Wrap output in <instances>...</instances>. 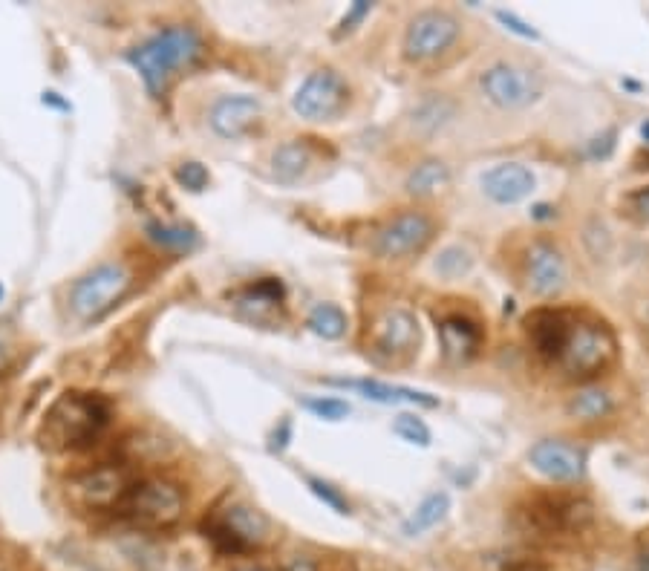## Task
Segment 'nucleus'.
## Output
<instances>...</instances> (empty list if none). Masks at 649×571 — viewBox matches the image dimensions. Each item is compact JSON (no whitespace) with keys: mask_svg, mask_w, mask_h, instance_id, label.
I'll list each match as a JSON object with an SVG mask.
<instances>
[{"mask_svg":"<svg viewBox=\"0 0 649 571\" xmlns=\"http://www.w3.org/2000/svg\"><path fill=\"white\" fill-rule=\"evenodd\" d=\"M641 329H644V335H647L649 341V303L644 306V318H641Z\"/></svg>","mask_w":649,"mask_h":571,"instance_id":"obj_39","label":"nucleus"},{"mask_svg":"<svg viewBox=\"0 0 649 571\" xmlns=\"http://www.w3.org/2000/svg\"><path fill=\"white\" fill-rule=\"evenodd\" d=\"M479 185H482V194L491 202L517 205L525 197H531V191L537 188V176L520 162H502V165H494L491 171H485Z\"/></svg>","mask_w":649,"mask_h":571,"instance_id":"obj_15","label":"nucleus"},{"mask_svg":"<svg viewBox=\"0 0 649 571\" xmlns=\"http://www.w3.org/2000/svg\"><path fill=\"white\" fill-rule=\"evenodd\" d=\"M306 326H309L318 338H324V341H338V338H344V332H347V315H344V309L335 306V303H318V306L309 312Z\"/></svg>","mask_w":649,"mask_h":571,"instance_id":"obj_26","label":"nucleus"},{"mask_svg":"<svg viewBox=\"0 0 649 571\" xmlns=\"http://www.w3.org/2000/svg\"><path fill=\"white\" fill-rule=\"evenodd\" d=\"M73 494L87 508H113L116 502H122L127 497V479L125 473L113 465H101L96 471L81 473L70 482Z\"/></svg>","mask_w":649,"mask_h":571,"instance_id":"obj_16","label":"nucleus"},{"mask_svg":"<svg viewBox=\"0 0 649 571\" xmlns=\"http://www.w3.org/2000/svg\"><path fill=\"white\" fill-rule=\"evenodd\" d=\"M347 104H350V84L332 67H321L306 75L292 96V110L306 122H332L347 110Z\"/></svg>","mask_w":649,"mask_h":571,"instance_id":"obj_6","label":"nucleus"},{"mask_svg":"<svg viewBox=\"0 0 649 571\" xmlns=\"http://www.w3.org/2000/svg\"><path fill=\"white\" fill-rule=\"evenodd\" d=\"M0 300H3V286H0Z\"/></svg>","mask_w":649,"mask_h":571,"instance_id":"obj_42","label":"nucleus"},{"mask_svg":"<svg viewBox=\"0 0 649 571\" xmlns=\"http://www.w3.org/2000/svg\"><path fill=\"white\" fill-rule=\"evenodd\" d=\"M450 185V168L442 162V159H425V162H419L410 176H407V182H404V191L410 194V197L416 199H427V197H436L439 191H445Z\"/></svg>","mask_w":649,"mask_h":571,"instance_id":"obj_23","label":"nucleus"},{"mask_svg":"<svg viewBox=\"0 0 649 571\" xmlns=\"http://www.w3.org/2000/svg\"><path fill=\"white\" fill-rule=\"evenodd\" d=\"M615 355H618V341L606 323L575 321L554 367L572 381H589L603 370H609Z\"/></svg>","mask_w":649,"mask_h":571,"instance_id":"obj_3","label":"nucleus"},{"mask_svg":"<svg viewBox=\"0 0 649 571\" xmlns=\"http://www.w3.org/2000/svg\"><path fill=\"white\" fill-rule=\"evenodd\" d=\"M528 465L543 479L557 482V485H572L583 479L586 471V450L569 445L563 439H540L528 450Z\"/></svg>","mask_w":649,"mask_h":571,"instance_id":"obj_13","label":"nucleus"},{"mask_svg":"<svg viewBox=\"0 0 649 571\" xmlns=\"http://www.w3.org/2000/svg\"><path fill=\"white\" fill-rule=\"evenodd\" d=\"M531 217H534V220H551V217H554V208H551V205H537V208L531 211Z\"/></svg>","mask_w":649,"mask_h":571,"instance_id":"obj_38","label":"nucleus"},{"mask_svg":"<svg viewBox=\"0 0 649 571\" xmlns=\"http://www.w3.org/2000/svg\"><path fill=\"white\" fill-rule=\"evenodd\" d=\"M205 52L200 32L191 26H165L145 44L125 52V61L145 81L150 96H162L176 73L194 67Z\"/></svg>","mask_w":649,"mask_h":571,"instance_id":"obj_1","label":"nucleus"},{"mask_svg":"<svg viewBox=\"0 0 649 571\" xmlns=\"http://www.w3.org/2000/svg\"><path fill=\"white\" fill-rule=\"evenodd\" d=\"M306 485L312 488V494L321 499V502H326L335 514H350V502L341 497V491L338 488H332L329 482H324V479H318V476H306Z\"/></svg>","mask_w":649,"mask_h":571,"instance_id":"obj_32","label":"nucleus"},{"mask_svg":"<svg viewBox=\"0 0 649 571\" xmlns=\"http://www.w3.org/2000/svg\"><path fill=\"white\" fill-rule=\"evenodd\" d=\"M130 269L125 263H101L93 272L78 277L70 292V309L81 321H96L110 306H116L130 289Z\"/></svg>","mask_w":649,"mask_h":571,"instance_id":"obj_5","label":"nucleus"},{"mask_svg":"<svg viewBox=\"0 0 649 571\" xmlns=\"http://www.w3.org/2000/svg\"><path fill=\"white\" fill-rule=\"evenodd\" d=\"M448 511H450L448 494H445V491H433V494H427V497L419 502V508L404 520L401 531H404L407 537H419V534H425V531H430L433 525H439V522L445 520Z\"/></svg>","mask_w":649,"mask_h":571,"instance_id":"obj_25","label":"nucleus"},{"mask_svg":"<svg viewBox=\"0 0 649 571\" xmlns=\"http://www.w3.org/2000/svg\"><path fill=\"white\" fill-rule=\"evenodd\" d=\"M205 537L214 543L217 551L223 554H246L251 548H260L269 534H272V522L263 511L251 508L246 502H234L225 511L214 514L211 520L202 525Z\"/></svg>","mask_w":649,"mask_h":571,"instance_id":"obj_4","label":"nucleus"},{"mask_svg":"<svg viewBox=\"0 0 649 571\" xmlns=\"http://www.w3.org/2000/svg\"><path fill=\"white\" fill-rule=\"evenodd\" d=\"M523 280L525 289L534 298H557L566 289L569 266L563 251L551 240H534L523 257Z\"/></svg>","mask_w":649,"mask_h":571,"instance_id":"obj_12","label":"nucleus"},{"mask_svg":"<svg viewBox=\"0 0 649 571\" xmlns=\"http://www.w3.org/2000/svg\"><path fill=\"white\" fill-rule=\"evenodd\" d=\"M373 12V3H367V0H358V3H352L350 9H347V15L341 18V24L335 29V38H341V35H350L355 26L361 24L367 15Z\"/></svg>","mask_w":649,"mask_h":571,"instance_id":"obj_33","label":"nucleus"},{"mask_svg":"<svg viewBox=\"0 0 649 571\" xmlns=\"http://www.w3.org/2000/svg\"><path fill=\"white\" fill-rule=\"evenodd\" d=\"M312 165V148L306 139H289L272 153V176L280 185H295L300 182Z\"/></svg>","mask_w":649,"mask_h":571,"instance_id":"obj_21","label":"nucleus"},{"mask_svg":"<svg viewBox=\"0 0 649 571\" xmlns=\"http://www.w3.org/2000/svg\"><path fill=\"white\" fill-rule=\"evenodd\" d=\"M185 497L179 485L168 479H145L133 485L125 497V514L145 528H168L182 517Z\"/></svg>","mask_w":649,"mask_h":571,"instance_id":"obj_8","label":"nucleus"},{"mask_svg":"<svg viewBox=\"0 0 649 571\" xmlns=\"http://www.w3.org/2000/svg\"><path fill=\"white\" fill-rule=\"evenodd\" d=\"M234 309L251 323H272L283 303V283L277 277H263L234 295Z\"/></svg>","mask_w":649,"mask_h":571,"instance_id":"obj_18","label":"nucleus"},{"mask_svg":"<svg viewBox=\"0 0 649 571\" xmlns=\"http://www.w3.org/2000/svg\"><path fill=\"white\" fill-rule=\"evenodd\" d=\"M644 571H649V557H644Z\"/></svg>","mask_w":649,"mask_h":571,"instance_id":"obj_41","label":"nucleus"},{"mask_svg":"<svg viewBox=\"0 0 649 571\" xmlns=\"http://www.w3.org/2000/svg\"><path fill=\"white\" fill-rule=\"evenodd\" d=\"M433 269L442 274L445 280H459V277H465V274L474 269V254L468 249H462V246H450V249H445L436 257Z\"/></svg>","mask_w":649,"mask_h":571,"instance_id":"obj_28","label":"nucleus"},{"mask_svg":"<svg viewBox=\"0 0 649 571\" xmlns=\"http://www.w3.org/2000/svg\"><path fill=\"white\" fill-rule=\"evenodd\" d=\"M174 179L185 191H191V194H200V191L208 188V182H211L205 165H200V162H182L174 171Z\"/></svg>","mask_w":649,"mask_h":571,"instance_id":"obj_31","label":"nucleus"},{"mask_svg":"<svg viewBox=\"0 0 649 571\" xmlns=\"http://www.w3.org/2000/svg\"><path fill=\"white\" fill-rule=\"evenodd\" d=\"M497 21H500V24H505V29L517 32L520 38H531V41H537V38H540V35H537V29H531V26L525 24V21H520L514 12H505V9H500V12H497Z\"/></svg>","mask_w":649,"mask_h":571,"instance_id":"obj_35","label":"nucleus"},{"mask_svg":"<svg viewBox=\"0 0 649 571\" xmlns=\"http://www.w3.org/2000/svg\"><path fill=\"white\" fill-rule=\"evenodd\" d=\"M626 211H629V217H635L638 223L649 225V185L647 188H638L635 194L626 197Z\"/></svg>","mask_w":649,"mask_h":571,"instance_id":"obj_34","label":"nucleus"},{"mask_svg":"<svg viewBox=\"0 0 649 571\" xmlns=\"http://www.w3.org/2000/svg\"><path fill=\"white\" fill-rule=\"evenodd\" d=\"M300 404H303L312 416H318V419H324V422H341V419L350 416V404H347L344 398L312 396V398H303Z\"/></svg>","mask_w":649,"mask_h":571,"instance_id":"obj_29","label":"nucleus"},{"mask_svg":"<svg viewBox=\"0 0 649 571\" xmlns=\"http://www.w3.org/2000/svg\"><path fill=\"white\" fill-rule=\"evenodd\" d=\"M453 113H456V104L445 96H427L419 107H416V113H413V125L419 127V130H425V133H436V130H442V127L448 125L450 119H453Z\"/></svg>","mask_w":649,"mask_h":571,"instance_id":"obj_27","label":"nucleus"},{"mask_svg":"<svg viewBox=\"0 0 649 571\" xmlns=\"http://www.w3.org/2000/svg\"><path fill=\"white\" fill-rule=\"evenodd\" d=\"M263 119V104L254 96L246 93H237V96H223V99L214 101L211 113H208V122L211 130L220 136V139H243L251 127Z\"/></svg>","mask_w":649,"mask_h":571,"instance_id":"obj_14","label":"nucleus"},{"mask_svg":"<svg viewBox=\"0 0 649 571\" xmlns=\"http://www.w3.org/2000/svg\"><path fill=\"white\" fill-rule=\"evenodd\" d=\"M482 96L500 110H525L543 96V78L520 64H491L479 75Z\"/></svg>","mask_w":649,"mask_h":571,"instance_id":"obj_7","label":"nucleus"},{"mask_svg":"<svg viewBox=\"0 0 649 571\" xmlns=\"http://www.w3.org/2000/svg\"><path fill=\"white\" fill-rule=\"evenodd\" d=\"M150 243H156L159 249L176 251V254H188L200 246V234L197 228L182 223H148L145 228Z\"/></svg>","mask_w":649,"mask_h":571,"instance_id":"obj_24","label":"nucleus"},{"mask_svg":"<svg viewBox=\"0 0 649 571\" xmlns=\"http://www.w3.org/2000/svg\"><path fill=\"white\" fill-rule=\"evenodd\" d=\"M459 32H462L459 21L445 9L416 12L404 29V58L416 64L439 58L442 52H448L456 44Z\"/></svg>","mask_w":649,"mask_h":571,"instance_id":"obj_11","label":"nucleus"},{"mask_svg":"<svg viewBox=\"0 0 649 571\" xmlns=\"http://www.w3.org/2000/svg\"><path fill=\"white\" fill-rule=\"evenodd\" d=\"M329 384L335 387H347L355 390L370 401L378 404H419V407H439V398L413 390V387H399V384H387V381H375V378H329Z\"/></svg>","mask_w":649,"mask_h":571,"instance_id":"obj_19","label":"nucleus"},{"mask_svg":"<svg viewBox=\"0 0 649 571\" xmlns=\"http://www.w3.org/2000/svg\"><path fill=\"white\" fill-rule=\"evenodd\" d=\"M615 139H618L615 130H606L603 136H595V139L589 142V156H592V159H606V156L615 150Z\"/></svg>","mask_w":649,"mask_h":571,"instance_id":"obj_36","label":"nucleus"},{"mask_svg":"<svg viewBox=\"0 0 649 571\" xmlns=\"http://www.w3.org/2000/svg\"><path fill=\"white\" fill-rule=\"evenodd\" d=\"M433 234H436V225L425 211H401L375 231V257L404 260V257L422 254L433 243Z\"/></svg>","mask_w":649,"mask_h":571,"instance_id":"obj_10","label":"nucleus"},{"mask_svg":"<svg viewBox=\"0 0 649 571\" xmlns=\"http://www.w3.org/2000/svg\"><path fill=\"white\" fill-rule=\"evenodd\" d=\"M422 344V329L410 309L404 306H390L384 309L370 326V352L378 361L399 364L419 352Z\"/></svg>","mask_w":649,"mask_h":571,"instance_id":"obj_9","label":"nucleus"},{"mask_svg":"<svg viewBox=\"0 0 649 571\" xmlns=\"http://www.w3.org/2000/svg\"><path fill=\"white\" fill-rule=\"evenodd\" d=\"M110 422L107 401L90 393H67L55 401L44 424V445L55 450L84 447L96 442Z\"/></svg>","mask_w":649,"mask_h":571,"instance_id":"obj_2","label":"nucleus"},{"mask_svg":"<svg viewBox=\"0 0 649 571\" xmlns=\"http://www.w3.org/2000/svg\"><path fill=\"white\" fill-rule=\"evenodd\" d=\"M641 139H644V142L649 145V119L644 122V125H641Z\"/></svg>","mask_w":649,"mask_h":571,"instance_id":"obj_40","label":"nucleus"},{"mask_svg":"<svg viewBox=\"0 0 649 571\" xmlns=\"http://www.w3.org/2000/svg\"><path fill=\"white\" fill-rule=\"evenodd\" d=\"M612 410H615V398H612V393H606L603 387H580L566 404L569 419L583 424L600 422V419L612 416Z\"/></svg>","mask_w":649,"mask_h":571,"instance_id":"obj_22","label":"nucleus"},{"mask_svg":"<svg viewBox=\"0 0 649 571\" xmlns=\"http://www.w3.org/2000/svg\"><path fill=\"white\" fill-rule=\"evenodd\" d=\"M393 433H396L399 439H404L407 445L430 447V427H427L419 416H413V413H401V416H396Z\"/></svg>","mask_w":649,"mask_h":571,"instance_id":"obj_30","label":"nucleus"},{"mask_svg":"<svg viewBox=\"0 0 649 571\" xmlns=\"http://www.w3.org/2000/svg\"><path fill=\"white\" fill-rule=\"evenodd\" d=\"M12 364V347L0 338V373Z\"/></svg>","mask_w":649,"mask_h":571,"instance_id":"obj_37","label":"nucleus"},{"mask_svg":"<svg viewBox=\"0 0 649 571\" xmlns=\"http://www.w3.org/2000/svg\"><path fill=\"white\" fill-rule=\"evenodd\" d=\"M439 332V344H442V355L450 364H468L479 352L482 344V332L474 321L462 318V315H450L436 326Z\"/></svg>","mask_w":649,"mask_h":571,"instance_id":"obj_20","label":"nucleus"},{"mask_svg":"<svg viewBox=\"0 0 649 571\" xmlns=\"http://www.w3.org/2000/svg\"><path fill=\"white\" fill-rule=\"evenodd\" d=\"M249 571H260V569H249Z\"/></svg>","mask_w":649,"mask_h":571,"instance_id":"obj_43","label":"nucleus"},{"mask_svg":"<svg viewBox=\"0 0 649 571\" xmlns=\"http://www.w3.org/2000/svg\"><path fill=\"white\" fill-rule=\"evenodd\" d=\"M572 312H554V309H540V312H534L531 318H528V338H531V347L534 352L543 358V361H549L554 364L557 361V355H560V349L566 344V338H569V329H572Z\"/></svg>","mask_w":649,"mask_h":571,"instance_id":"obj_17","label":"nucleus"}]
</instances>
